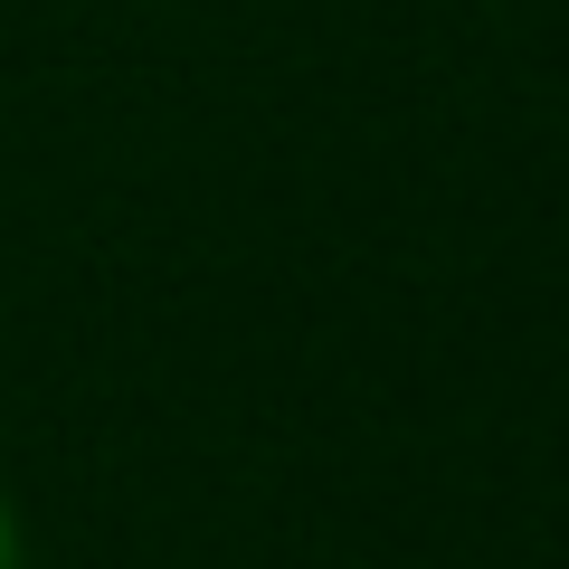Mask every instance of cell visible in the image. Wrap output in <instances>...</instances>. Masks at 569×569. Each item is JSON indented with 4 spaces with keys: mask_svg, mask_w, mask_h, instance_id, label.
Segmentation results:
<instances>
[{
    "mask_svg": "<svg viewBox=\"0 0 569 569\" xmlns=\"http://www.w3.org/2000/svg\"><path fill=\"white\" fill-rule=\"evenodd\" d=\"M0 569H20V512H10V493H0Z\"/></svg>",
    "mask_w": 569,
    "mask_h": 569,
    "instance_id": "1",
    "label": "cell"
}]
</instances>
